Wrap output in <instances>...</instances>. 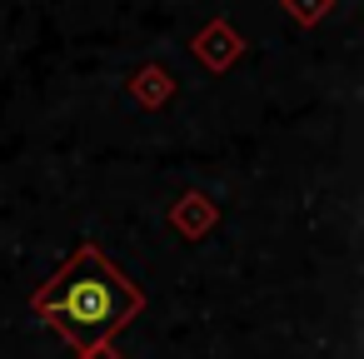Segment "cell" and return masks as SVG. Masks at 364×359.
I'll list each match as a JSON object with an SVG mask.
<instances>
[{"mask_svg":"<svg viewBox=\"0 0 364 359\" xmlns=\"http://www.w3.org/2000/svg\"><path fill=\"white\" fill-rule=\"evenodd\" d=\"M135 309H140V289L120 269H110V259L90 245L75 250V259L36 294V314L55 319V329L75 349H100Z\"/></svg>","mask_w":364,"mask_h":359,"instance_id":"6da1fadb","label":"cell"}]
</instances>
